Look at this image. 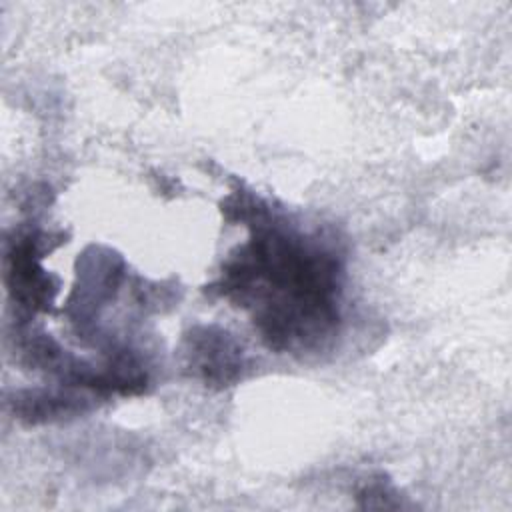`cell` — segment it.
Returning a JSON list of instances; mask_svg holds the SVG:
<instances>
[{"mask_svg": "<svg viewBox=\"0 0 512 512\" xmlns=\"http://www.w3.org/2000/svg\"><path fill=\"white\" fill-rule=\"evenodd\" d=\"M88 398L62 390H26L14 398V412L28 424L52 422L84 412Z\"/></svg>", "mask_w": 512, "mask_h": 512, "instance_id": "4", "label": "cell"}, {"mask_svg": "<svg viewBox=\"0 0 512 512\" xmlns=\"http://www.w3.org/2000/svg\"><path fill=\"white\" fill-rule=\"evenodd\" d=\"M184 360L192 376L218 388L238 380L244 366L240 344L226 330L214 326H200L186 334Z\"/></svg>", "mask_w": 512, "mask_h": 512, "instance_id": "2", "label": "cell"}, {"mask_svg": "<svg viewBox=\"0 0 512 512\" xmlns=\"http://www.w3.org/2000/svg\"><path fill=\"white\" fill-rule=\"evenodd\" d=\"M6 256H8L6 282L14 302H18L28 312L48 308L56 288L52 286L46 270L38 264L36 236L34 234L20 236L18 240H14Z\"/></svg>", "mask_w": 512, "mask_h": 512, "instance_id": "3", "label": "cell"}, {"mask_svg": "<svg viewBox=\"0 0 512 512\" xmlns=\"http://www.w3.org/2000/svg\"><path fill=\"white\" fill-rule=\"evenodd\" d=\"M246 246L226 264L220 290L254 308V324L278 352H308L336 334L340 258L318 238L292 230L266 206Z\"/></svg>", "mask_w": 512, "mask_h": 512, "instance_id": "1", "label": "cell"}]
</instances>
